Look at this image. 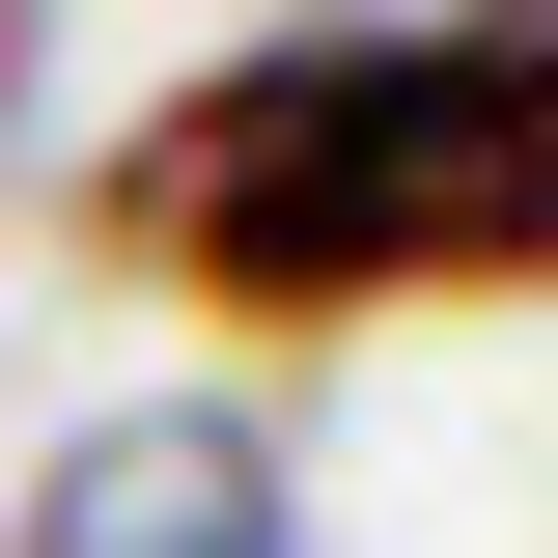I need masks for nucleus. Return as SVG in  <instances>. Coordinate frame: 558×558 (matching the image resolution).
Returning <instances> with one entry per match:
<instances>
[{
  "label": "nucleus",
  "instance_id": "obj_1",
  "mask_svg": "<svg viewBox=\"0 0 558 558\" xmlns=\"http://www.w3.org/2000/svg\"><path fill=\"white\" fill-rule=\"evenodd\" d=\"M140 279H196L252 336H336V307H475L558 279V57L531 28H307V57H223L84 168Z\"/></svg>",
  "mask_w": 558,
  "mask_h": 558
},
{
  "label": "nucleus",
  "instance_id": "obj_2",
  "mask_svg": "<svg viewBox=\"0 0 558 558\" xmlns=\"http://www.w3.org/2000/svg\"><path fill=\"white\" fill-rule=\"evenodd\" d=\"M28 558H279V447L252 418H112V447H57Z\"/></svg>",
  "mask_w": 558,
  "mask_h": 558
},
{
  "label": "nucleus",
  "instance_id": "obj_3",
  "mask_svg": "<svg viewBox=\"0 0 558 558\" xmlns=\"http://www.w3.org/2000/svg\"><path fill=\"white\" fill-rule=\"evenodd\" d=\"M531 57H558V0H531Z\"/></svg>",
  "mask_w": 558,
  "mask_h": 558
}]
</instances>
